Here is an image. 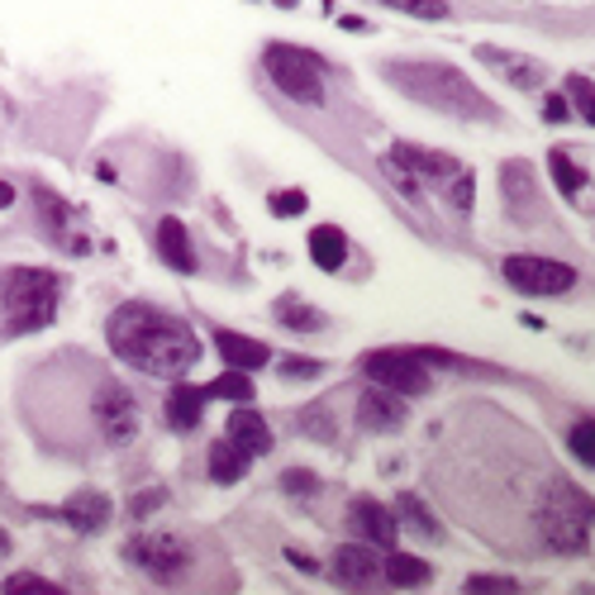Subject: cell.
<instances>
[{"label": "cell", "instance_id": "obj_15", "mask_svg": "<svg viewBox=\"0 0 595 595\" xmlns=\"http://www.w3.org/2000/svg\"><path fill=\"white\" fill-rule=\"evenodd\" d=\"M224 438L234 448H243L248 457H263V453H272V429H267V419L257 415L253 405H238L234 415H229V424H224Z\"/></svg>", "mask_w": 595, "mask_h": 595}, {"label": "cell", "instance_id": "obj_26", "mask_svg": "<svg viewBox=\"0 0 595 595\" xmlns=\"http://www.w3.org/2000/svg\"><path fill=\"white\" fill-rule=\"evenodd\" d=\"M205 395H215V401H234V405H248L253 401V381H248V372H238V368H229L224 376H215L205 386Z\"/></svg>", "mask_w": 595, "mask_h": 595}, {"label": "cell", "instance_id": "obj_27", "mask_svg": "<svg viewBox=\"0 0 595 595\" xmlns=\"http://www.w3.org/2000/svg\"><path fill=\"white\" fill-rule=\"evenodd\" d=\"M548 172H553V181H557V191H562V195H582V187L591 181V177H586L582 167H576V162H572L562 148L548 152Z\"/></svg>", "mask_w": 595, "mask_h": 595}, {"label": "cell", "instance_id": "obj_28", "mask_svg": "<svg viewBox=\"0 0 595 595\" xmlns=\"http://www.w3.org/2000/svg\"><path fill=\"white\" fill-rule=\"evenodd\" d=\"M381 6L401 10V14H415V20H448V0H381Z\"/></svg>", "mask_w": 595, "mask_h": 595}, {"label": "cell", "instance_id": "obj_29", "mask_svg": "<svg viewBox=\"0 0 595 595\" xmlns=\"http://www.w3.org/2000/svg\"><path fill=\"white\" fill-rule=\"evenodd\" d=\"M305 205H310V201H305V191H296V187H286V191H272V195H267V210H272L277 220H296V215H305Z\"/></svg>", "mask_w": 595, "mask_h": 595}, {"label": "cell", "instance_id": "obj_12", "mask_svg": "<svg viewBox=\"0 0 595 595\" xmlns=\"http://www.w3.org/2000/svg\"><path fill=\"white\" fill-rule=\"evenodd\" d=\"M395 510H386L381 500L372 496H358L353 506H348V529L358 533L362 543H372V548H395Z\"/></svg>", "mask_w": 595, "mask_h": 595}, {"label": "cell", "instance_id": "obj_5", "mask_svg": "<svg viewBox=\"0 0 595 595\" xmlns=\"http://www.w3.org/2000/svg\"><path fill=\"white\" fill-rule=\"evenodd\" d=\"M539 539L553 553H586L591 548V500L576 491L572 481H553L539 506Z\"/></svg>", "mask_w": 595, "mask_h": 595}, {"label": "cell", "instance_id": "obj_31", "mask_svg": "<svg viewBox=\"0 0 595 595\" xmlns=\"http://www.w3.org/2000/svg\"><path fill=\"white\" fill-rule=\"evenodd\" d=\"M281 491L296 500H310V496H319V477L305 467H291V471H281Z\"/></svg>", "mask_w": 595, "mask_h": 595}, {"label": "cell", "instance_id": "obj_6", "mask_svg": "<svg viewBox=\"0 0 595 595\" xmlns=\"http://www.w3.org/2000/svg\"><path fill=\"white\" fill-rule=\"evenodd\" d=\"M263 72L272 76V86L281 96H291L296 105H325V63L310 49L296 43H267L263 49Z\"/></svg>", "mask_w": 595, "mask_h": 595}, {"label": "cell", "instance_id": "obj_39", "mask_svg": "<svg viewBox=\"0 0 595 595\" xmlns=\"http://www.w3.org/2000/svg\"><path fill=\"white\" fill-rule=\"evenodd\" d=\"M343 29H348V34H368V20H353V14H343V20H339Z\"/></svg>", "mask_w": 595, "mask_h": 595}, {"label": "cell", "instance_id": "obj_13", "mask_svg": "<svg viewBox=\"0 0 595 595\" xmlns=\"http://www.w3.org/2000/svg\"><path fill=\"white\" fill-rule=\"evenodd\" d=\"M500 195H506V210L520 224H529L539 215V177H533L529 162H506L500 167Z\"/></svg>", "mask_w": 595, "mask_h": 595}, {"label": "cell", "instance_id": "obj_38", "mask_svg": "<svg viewBox=\"0 0 595 595\" xmlns=\"http://www.w3.org/2000/svg\"><path fill=\"white\" fill-rule=\"evenodd\" d=\"M543 115H548V119H567V100H562V96H548V100H543Z\"/></svg>", "mask_w": 595, "mask_h": 595}, {"label": "cell", "instance_id": "obj_3", "mask_svg": "<svg viewBox=\"0 0 595 595\" xmlns=\"http://www.w3.org/2000/svg\"><path fill=\"white\" fill-rule=\"evenodd\" d=\"M386 177L410 195V201H424L429 191L444 195L453 210H471V201H477V177H471L453 152H434V148H419V144H395L386 152Z\"/></svg>", "mask_w": 595, "mask_h": 595}, {"label": "cell", "instance_id": "obj_10", "mask_svg": "<svg viewBox=\"0 0 595 595\" xmlns=\"http://www.w3.org/2000/svg\"><path fill=\"white\" fill-rule=\"evenodd\" d=\"M96 424H100V434H105V444H134L144 429V415H139V401L125 391V386H100L96 395Z\"/></svg>", "mask_w": 595, "mask_h": 595}, {"label": "cell", "instance_id": "obj_33", "mask_svg": "<svg viewBox=\"0 0 595 595\" xmlns=\"http://www.w3.org/2000/svg\"><path fill=\"white\" fill-rule=\"evenodd\" d=\"M463 591L467 595H514L520 582H510V576H467Z\"/></svg>", "mask_w": 595, "mask_h": 595}, {"label": "cell", "instance_id": "obj_19", "mask_svg": "<svg viewBox=\"0 0 595 595\" xmlns=\"http://www.w3.org/2000/svg\"><path fill=\"white\" fill-rule=\"evenodd\" d=\"M205 386H187V381H177L172 391H167V424H172L177 434H191L195 424L205 415Z\"/></svg>", "mask_w": 595, "mask_h": 595}, {"label": "cell", "instance_id": "obj_8", "mask_svg": "<svg viewBox=\"0 0 595 595\" xmlns=\"http://www.w3.org/2000/svg\"><path fill=\"white\" fill-rule=\"evenodd\" d=\"M362 372H368L372 386L395 391V395H424L429 391V362L419 353H405V348H376V353L362 358Z\"/></svg>", "mask_w": 595, "mask_h": 595}, {"label": "cell", "instance_id": "obj_34", "mask_svg": "<svg viewBox=\"0 0 595 595\" xmlns=\"http://www.w3.org/2000/svg\"><path fill=\"white\" fill-rule=\"evenodd\" d=\"M567 96L576 105V115L591 125V115H595V96H591V76H567Z\"/></svg>", "mask_w": 595, "mask_h": 595}, {"label": "cell", "instance_id": "obj_32", "mask_svg": "<svg viewBox=\"0 0 595 595\" xmlns=\"http://www.w3.org/2000/svg\"><path fill=\"white\" fill-rule=\"evenodd\" d=\"M300 424H305V434H310V438H319V444H333V419H329L325 405H305Z\"/></svg>", "mask_w": 595, "mask_h": 595}, {"label": "cell", "instance_id": "obj_2", "mask_svg": "<svg viewBox=\"0 0 595 595\" xmlns=\"http://www.w3.org/2000/svg\"><path fill=\"white\" fill-rule=\"evenodd\" d=\"M381 76L410 96L424 110L453 115V119H471V125H496L500 105L491 96H481L471 86L467 72H457L453 63H429V57H410V63H381Z\"/></svg>", "mask_w": 595, "mask_h": 595}, {"label": "cell", "instance_id": "obj_37", "mask_svg": "<svg viewBox=\"0 0 595 595\" xmlns=\"http://www.w3.org/2000/svg\"><path fill=\"white\" fill-rule=\"evenodd\" d=\"M325 372V362H310V358H281V376H291V381H310Z\"/></svg>", "mask_w": 595, "mask_h": 595}, {"label": "cell", "instance_id": "obj_22", "mask_svg": "<svg viewBox=\"0 0 595 595\" xmlns=\"http://www.w3.org/2000/svg\"><path fill=\"white\" fill-rule=\"evenodd\" d=\"M381 576H386L395 591H415V586L429 582L434 572H429V562H424V557H415V553H395V548H391V557L381 562Z\"/></svg>", "mask_w": 595, "mask_h": 595}, {"label": "cell", "instance_id": "obj_1", "mask_svg": "<svg viewBox=\"0 0 595 595\" xmlns=\"http://www.w3.org/2000/svg\"><path fill=\"white\" fill-rule=\"evenodd\" d=\"M105 339H110L119 362H129V368H139L148 376H162V381L187 376L201 362V339L191 333L187 319L167 315L148 300L119 305L110 315V325H105Z\"/></svg>", "mask_w": 595, "mask_h": 595}, {"label": "cell", "instance_id": "obj_16", "mask_svg": "<svg viewBox=\"0 0 595 595\" xmlns=\"http://www.w3.org/2000/svg\"><path fill=\"white\" fill-rule=\"evenodd\" d=\"M333 576H339V586H372L381 576V557L372 543H343L339 557H333Z\"/></svg>", "mask_w": 595, "mask_h": 595}, {"label": "cell", "instance_id": "obj_24", "mask_svg": "<svg viewBox=\"0 0 595 595\" xmlns=\"http://www.w3.org/2000/svg\"><path fill=\"white\" fill-rule=\"evenodd\" d=\"M272 315H277V325H286L291 333H315V329H325V315H319L310 300H300V296H281L277 305H272Z\"/></svg>", "mask_w": 595, "mask_h": 595}, {"label": "cell", "instance_id": "obj_20", "mask_svg": "<svg viewBox=\"0 0 595 595\" xmlns=\"http://www.w3.org/2000/svg\"><path fill=\"white\" fill-rule=\"evenodd\" d=\"M57 514H63L76 533H100L105 524H110V500H105L100 491H76Z\"/></svg>", "mask_w": 595, "mask_h": 595}, {"label": "cell", "instance_id": "obj_25", "mask_svg": "<svg viewBox=\"0 0 595 595\" xmlns=\"http://www.w3.org/2000/svg\"><path fill=\"white\" fill-rule=\"evenodd\" d=\"M395 520H405L410 529H419L424 539H444V524H438V514L424 506L415 491H401V496H395Z\"/></svg>", "mask_w": 595, "mask_h": 595}, {"label": "cell", "instance_id": "obj_11", "mask_svg": "<svg viewBox=\"0 0 595 595\" xmlns=\"http://www.w3.org/2000/svg\"><path fill=\"white\" fill-rule=\"evenodd\" d=\"M477 63L491 67L500 82H510L514 91H543L548 86V63H539V57H529V53H510V49H496V43H481Z\"/></svg>", "mask_w": 595, "mask_h": 595}, {"label": "cell", "instance_id": "obj_4", "mask_svg": "<svg viewBox=\"0 0 595 595\" xmlns=\"http://www.w3.org/2000/svg\"><path fill=\"white\" fill-rule=\"evenodd\" d=\"M57 296H63L57 272H49V267H10L6 277H0V305H6L10 333L49 329L57 319Z\"/></svg>", "mask_w": 595, "mask_h": 595}, {"label": "cell", "instance_id": "obj_36", "mask_svg": "<svg viewBox=\"0 0 595 595\" xmlns=\"http://www.w3.org/2000/svg\"><path fill=\"white\" fill-rule=\"evenodd\" d=\"M158 506H167V491H162V486H152V491H139L129 500V514H134V520H148Z\"/></svg>", "mask_w": 595, "mask_h": 595}, {"label": "cell", "instance_id": "obj_40", "mask_svg": "<svg viewBox=\"0 0 595 595\" xmlns=\"http://www.w3.org/2000/svg\"><path fill=\"white\" fill-rule=\"evenodd\" d=\"M14 201V187H10V181H0V210H6Z\"/></svg>", "mask_w": 595, "mask_h": 595}, {"label": "cell", "instance_id": "obj_30", "mask_svg": "<svg viewBox=\"0 0 595 595\" xmlns=\"http://www.w3.org/2000/svg\"><path fill=\"white\" fill-rule=\"evenodd\" d=\"M567 444H572V457H576V463H582V467H595V424H591V419L572 424V438H567Z\"/></svg>", "mask_w": 595, "mask_h": 595}, {"label": "cell", "instance_id": "obj_18", "mask_svg": "<svg viewBox=\"0 0 595 595\" xmlns=\"http://www.w3.org/2000/svg\"><path fill=\"white\" fill-rule=\"evenodd\" d=\"M215 348H220V358L229 362V368H238V372H257L272 362V348L263 339H248V333H234V329H220Z\"/></svg>", "mask_w": 595, "mask_h": 595}, {"label": "cell", "instance_id": "obj_23", "mask_svg": "<svg viewBox=\"0 0 595 595\" xmlns=\"http://www.w3.org/2000/svg\"><path fill=\"white\" fill-rule=\"evenodd\" d=\"M248 463L253 457L234 448L229 438H220V444H210V477H215L220 486H238L243 477H248Z\"/></svg>", "mask_w": 595, "mask_h": 595}, {"label": "cell", "instance_id": "obj_14", "mask_svg": "<svg viewBox=\"0 0 595 595\" xmlns=\"http://www.w3.org/2000/svg\"><path fill=\"white\" fill-rule=\"evenodd\" d=\"M405 424V405L395 401V391H362L358 401V429L368 434H395Z\"/></svg>", "mask_w": 595, "mask_h": 595}, {"label": "cell", "instance_id": "obj_9", "mask_svg": "<svg viewBox=\"0 0 595 595\" xmlns=\"http://www.w3.org/2000/svg\"><path fill=\"white\" fill-rule=\"evenodd\" d=\"M125 557L134 567H144L158 586H177L181 576L191 572V553L181 539H167V533H144V539H129Z\"/></svg>", "mask_w": 595, "mask_h": 595}, {"label": "cell", "instance_id": "obj_17", "mask_svg": "<svg viewBox=\"0 0 595 595\" xmlns=\"http://www.w3.org/2000/svg\"><path fill=\"white\" fill-rule=\"evenodd\" d=\"M158 253H162V263H167V267L181 272V277H195V267H201V257H195V248H191L187 224L172 220V215L158 224Z\"/></svg>", "mask_w": 595, "mask_h": 595}, {"label": "cell", "instance_id": "obj_35", "mask_svg": "<svg viewBox=\"0 0 595 595\" xmlns=\"http://www.w3.org/2000/svg\"><path fill=\"white\" fill-rule=\"evenodd\" d=\"M6 591H10V595H24V591H39V595H53L57 586H53V582H43V576H39V572H14V576H10V582H6Z\"/></svg>", "mask_w": 595, "mask_h": 595}, {"label": "cell", "instance_id": "obj_7", "mask_svg": "<svg viewBox=\"0 0 595 595\" xmlns=\"http://www.w3.org/2000/svg\"><path fill=\"white\" fill-rule=\"evenodd\" d=\"M506 281L514 291L524 296H567L576 281H582V272L572 263H557V257H533V253H514L506 257Z\"/></svg>", "mask_w": 595, "mask_h": 595}, {"label": "cell", "instance_id": "obj_41", "mask_svg": "<svg viewBox=\"0 0 595 595\" xmlns=\"http://www.w3.org/2000/svg\"><path fill=\"white\" fill-rule=\"evenodd\" d=\"M0 553H10V533L6 529H0Z\"/></svg>", "mask_w": 595, "mask_h": 595}, {"label": "cell", "instance_id": "obj_21", "mask_svg": "<svg viewBox=\"0 0 595 595\" xmlns=\"http://www.w3.org/2000/svg\"><path fill=\"white\" fill-rule=\"evenodd\" d=\"M310 257L325 272H343V263H348V234L339 224H319V229H310Z\"/></svg>", "mask_w": 595, "mask_h": 595}]
</instances>
